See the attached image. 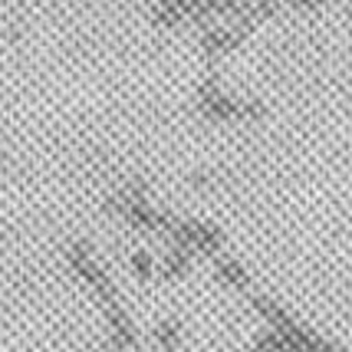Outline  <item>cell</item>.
Here are the masks:
<instances>
[{
	"instance_id": "4",
	"label": "cell",
	"mask_w": 352,
	"mask_h": 352,
	"mask_svg": "<svg viewBox=\"0 0 352 352\" xmlns=\"http://www.w3.org/2000/svg\"><path fill=\"white\" fill-rule=\"evenodd\" d=\"M188 261H191V250H182V247H175L171 250L168 263H165V280H175V276H184L188 274Z\"/></svg>"
},
{
	"instance_id": "6",
	"label": "cell",
	"mask_w": 352,
	"mask_h": 352,
	"mask_svg": "<svg viewBox=\"0 0 352 352\" xmlns=\"http://www.w3.org/2000/svg\"><path fill=\"white\" fill-rule=\"evenodd\" d=\"M132 267H135L138 280H152V257H148V254H142V250H138L135 257H132Z\"/></svg>"
},
{
	"instance_id": "2",
	"label": "cell",
	"mask_w": 352,
	"mask_h": 352,
	"mask_svg": "<svg viewBox=\"0 0 352 352\" xmlns=\"http://www.w3.org/2000/svg\"><path fill=\"white\" fill-rule=\"evenodd\" d=\"M106 316H109V326H112V346L116 349H132L135 346V326L125 316L122 303H109Z\"/></svg>"
},
{
	"instance_id": "1",
	"label": "cell",
	"mask_w": 352,
	"mask_h": 352,
	"mask_svg": "<svg viewBox=\"0 0 352 352\" xmlns=\"http://www.w3.org/2000/svg\"><path fill=\"white\" fill-rule=\"evenodd\" d=\"M66 261H69V267L76 270L86 283H89L92 290L99 293V300L102 303H119V293H116V287H112V280H109V274L99 267V263L92 261V247L86 244V241H76V244H69V250H66Z\"/></svg>"
},
{
	"instance_id": "3",
	"label": "cell",
	"mask_w": 352,
	"mask_h": 352,
	"mask_svg": "<svg viewBox=\"0 0 352 352\" xmlns=\"http://www.w3.org/2000/svg\"><path fill=\"white\" fill-rule=\"evenodd\" d=\"M217 276L224 280V283H234V287H241L244 290L247 287V274L237 267L234 261H228V257H217Z\"/></svg>"
},
{
	"instance_id": "7",
	"label": "cell",
	"mask_w": 352,
	"mask_h": 352,
	"mask_svg": "<svg viewBox=\"0 0 352 352\" xmlns=\"http://www.w3.org/2000/svg\"><path fill=\"white\" fill-rule=\"evenodd\" d=\"M3 165H7V158H3V155H0V168H3Z\"/></svg>"
},
{
	"instance_id": "5",
	"label": "cell",
	"mask_w": 352,
	"mask_h": 352,
	"mask_svg": "<svg viewBox=\"0 0 352 352\" xmlns=\"http://www.w3.org/2000/svg\"><path fill=\"white\" fill-rule=\"evenodd\" d=\"M155 339H158V346H162V352H171L175 349V342H178V322H158V329H155Z\"/></svg>"
}]
</instances>
